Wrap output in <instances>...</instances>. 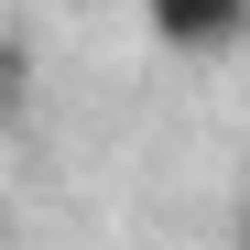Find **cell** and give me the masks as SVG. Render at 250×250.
I'll return each mask as SVG.
<instances>
[{
    "mask_svg": "<svg viewBox=\"0 0 250 250\" xmlns=\"http://www.w3.org/2000/svg\"><path fill=\"white\" fill-rule=\"evenodd\" d=\"M142 33L163 55H229L250 33V0H142Z\"/></svg>",
    "mask_w": 250,
    "mask_h": 250,
    "instance_id": "1",
    "label": "cell"
},
{
    "mask_svg": "<svg viewBox=\"0 0 250 250\" xmlns=\"http://www.w3.org/2000/svg\"><path fill=\"white\" fill-rule=\"evenodd\" d=\"M239 250H250V207H239Z\"/></svg>",
    "mask_w": 250,
    "mask_h": 250,
    "instance_id": "2",
    "label": "cell"
}]
</instances>
